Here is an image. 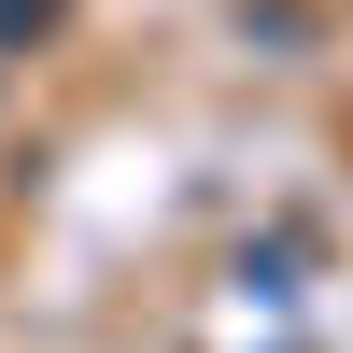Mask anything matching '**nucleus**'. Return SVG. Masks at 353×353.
Returning a JSON list of instances; mask_svg holds the SVG:
<instances>
[{
    "mask_svg": "<svg viewBox=\"0 0 353 353\" xmlns=\"http://www.w3.org/2000/svg\"><path fill=\"white\" fill-rule=\"evenodd\" d=\"M241 297H269V311L297 297V241H241Z\"/></svg>",
    "mask_w": 353,
    "mask_h": 353,
    "instance_id": "f257e3e1",
    "label": "nucleus"
},
{
    "mask_svg": "<svg viewBox=\"0 0 353 353\" xmlns=\"http://www.w3.org/2000/svg\"><path fill=\"white\" fill-rule=\"evenodd\" d=\"M57 28V0H0V43H43Z\"/></svg>",
    "mask_w": 353,
    "mask_h": 353,
    "instance_id": "f03ea898",
    "label": "nucleus"
}]
</instances>
